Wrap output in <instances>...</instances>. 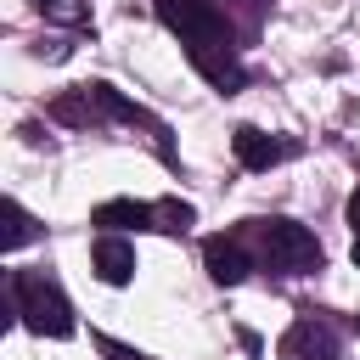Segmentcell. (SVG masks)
Returning <instances> with one entry per match:
<instances>
[{"label": "cell", "mask_w": 360, "mask_h": 360, "mask_svg": "<svg viewBox=\"0 0 360 360\" xmlns=\"http://www.w3.org/2000/svg\"><path fill=\"white\" fill-rule=\"evenodd\" d=\"M158 22L180 34L191 68L219 90V96H236L248 84V68L236 56V34L225 22V11L214 0H158Z\"/></svg>", "instance_id": "1"}, {"label": "cell", "mask_w": 360, "mask_h": 360, "mask_svg": "<svg viewBox=\"0 0 360 360\" xmlns=\"http://www.w3.org/2000/svg\"><path fill=\"white\" fill-rule=\"evenodd\" d=\"M51 118H56V124H68V129H96V124H141V129L158 141V152L169 158V129H163L146 107L124 101V96H118L112 84H101V79L73 84L68 96H56V101H51Z\"/></svg>", "instance_id": "2"}, {"label": "cell", "mask_w": 360, "mask_h": 360, "mask_svg": "<svg viewBox=\"0 0 360 360\" xmlns=\"http://www.w3.org/2000/svg\"><path fill=\"white\" fill-rule=\"evenodd\" d=\"M6 298H11V315L34 332V338H73V304L62 292V281L51 270H11L6 276Z\"/></svg>", "instance_id": "3"}, {"label": "cell", "mask_w": 360, "mask_h": 360, "mask_svg": "<svg viewBox=\"0 0 360 360\" xmlns=\"http://www.w3.org/2000/svg\"><path fill=\"white\" fill-rule=\"evenodd\" d=\"M248 242H253L259 264H264V270H281V276H309V270H321V259H326L321 242H315V231L298 225V219H281V214L248 219Z\"/></svg>", "instance_id": "4"}, {"label": "cell", "mask_w": 360, "mask_h": 360, "mask_svg": "<svg viewBox=\"0 0 360 360\" xmlns=\"http://www.w3.org/2000/svg\"><path fill=\"white\" fill-rule=\"evenodd\" d=\"M90 225L101 231H191L197 225V208L180 202V197H163V202H135V197H112L90 214Z\"/></svg>", "instance_id": "5"}, {"label": "cell", "mask_w": 360, "mask_h": 360, "mask_svg": "<svg viewBox=\"0 0 360 360\" xmlns=\"http://www.w3.org/2000/svg\"><path fill=\"white\" fill-rule=\"evenodd\" d=\"M276 354H281V360H338V354H343V343H338V332H332V321H326V315L304 309V315L281 332Z\"/></svg>", "instance_id": "6"}, {"label": "cell", "mask_w": 360, "mask_h": 360, "mask_svg": "<svg viewBox=\"0 0 360 360\" xmlns=\"http://www.w3.org/2000/svg\"><path fill=\"white\" fill-rule=\"evenodd\" d=\"M202 264H208V276H214L219 287L248 281V270H259V253H253V242H248V225H242V231H225V236H208V242H202Z\"/></svg>", "instance_id": "7"}, {"label": "cell", "mask_w": 360, "mask_h": 360, "mask_svg": "<svg viewBox=\"0 0 360 360\" xmlns=\"http://www.w3.org/2000/svg\"><path fill=\"white\" fill-rule=\"evenodd\" d=\"M231 152H236V163L242 169H276V163H287L292 152H298V141H287V135H264L259 124H236V135H231Z\"/></svg>", "instance_id": "8"}, {"label": "cell", "mask_w": 360, "mask_h": 360, "mask_svg": "<svg viewBox=\"0 0 360 360\" xmlns=\"http://www.w3.org/2000/svg\"><path fill=\"white\" fill-rule=\"evenodd\" d=\"M90 264H96V276H101L107 287H124V281L135 276V248L124 242V231H101V236L90 242Z\"/></svg>", "instance_id": "9"}, {"label": "cell", "mask_w": 360, "mask_h": 360, "mask_svg": "<svg viewBox=\"0 0 360 360\" xmlns=\"http://www.w3.org/2000/svg\"><path fill=\"white\" fill-rule=\"evenodd\" d=\"M34 236H39V231H34L28 208H22L17 197H6V236H0V242H6V253H17V248H22V242H34Z\"/></svg>", "instance_id": "10"}, {"label": "cell", "mask_w": 360, "mask_h": 360, "mask_svg": "<svg viewBox=\"0 0 360 360\" xmlns=\"http://www.w3.org/2000/svg\"><path fill=\"white\" fill-rule=\"evenodd\" d=\"M51 22H68V28H79V22H90V6L84 0H34Z\"/></svg>", "instance_id": "11"}, {"label": "cell", "mask_w": 360, "mask_h": 360, "mask_svg": "<svg viewBox=\"0 0 360 360\" xmlns=\"http://www.w3.org/2000/svg\"><path fill=\"white\" fill-rule=\"evenodd\" d=\"M349 225H354V248H349V259H354V270H360V191L349 197Z\"/></svg>", "instance_id": "12"}, {"label": "cell", "mask_w": 360, "mask_h": 360, "mask_svg": "<svg viewBox=\"0 0 360 360\" xmlns=\"http://www.w3.org/2000/svg\"><path fill=\"white\" fill-rule=\"evenodd\" d=\"M101 349H107V360H152V354H141V349H124V343H112V338H101Z\"/></svg>", "instance_id": "13"}, {"label": "cell", "mask_w": 360, "mask_h": 360, "mask_svg": "<svg viewBox=\"0 0 360 360\" xmlns=\"http://www.w3.org/2000/svg\"><path fill=\"white\" fill-rule=\"evenodd\" d=\"M354 332H360V315H354Z\"/></svg>", "instance_id": "14"}]
</instances>
